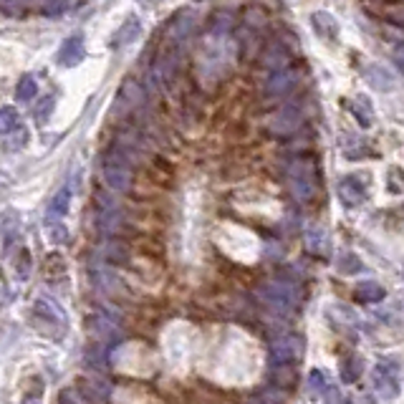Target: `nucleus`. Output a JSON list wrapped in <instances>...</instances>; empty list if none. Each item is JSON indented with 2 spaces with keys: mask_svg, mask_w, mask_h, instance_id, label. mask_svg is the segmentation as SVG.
Returning a JSON list of instances; mask_svg holds the SVG:
<instances>
[{
  "mask_svg": "<svg viewBox=\"0 0 404 404\" xmlns=\"http://www.w3.org/2000/svg\"><path fill=\"white\" fill-rule=\"evenodd\" d=\"M23 404H40V397L38 394H28V397H23Z\"/></svg>",
  "mask_w": 404,
  "mask_h": 404,
  "instance_id": "31",
  "label": "nucleus"
},
{
  "mask_svg": "<svg viewBox=\"0 0 404 404\" xmlns=\"http://www.w3.org/2000/svg\"><path fill=\"white\" fill-rule=\"evenodd\" d=\"M177 66H179V46L177 43H167L159 56L154 59V66H152V76L159 81H170L174 79V73H177Z\"/></svg>",
  "mask_w": 404,
  "mask_h": 404,
  "instance_id": "5",
  "label": "nucleus"
},
{
  "mask_svg": "<svg viewBox=\"0 0 404 404\" xmlns=\"http://www.w3.org/2000/svg\"><path fill=\"white\" fill-rule=\"evenodd\" d=\"M260 299L268 304V308L278 313H293L299 308L301 291L288 280H271L260 288Z\"/></svg>",
  "mask_w": 404,
  "mask_h": 404,
  "instance_id": "1",
  "label": "nucleus"
},
{
  "mask_svg": "<svg viewBox=\"0 0 404 404\" xmlns=\"http://www.w3.org/2000/svg\"><path fill=\"white\" fill-rule=\"evenodd\" d=\"M299 126H301V112L296 106H285V109H280V112L273 117L268 129H271V134H276V137H288V134H293Z\"/></svg>",
  "mask_w": 404,
  "mask_h": 404,
  "instance_id": "6",
  "label": "nucleus"
},
{
  "mask_svg": "<svg viewBox=\"0 0 404 404\" xmlns=\"http://www.w3.org/2000/svg\"><path fill=\"white\" fill-rule=\"evenodd\" d=\"M15 126H18V112H15L13 106H3L0 109V134L13 132Z\"/></svg>",
  "mask_w": 404,
  "mask_h": 404,
  "instance_id": "21",
  "label": "nucleus"
},
{
  "mask_svg": "<svg viewBox=\"0 0 404 404\" xmlns=\"http://www.w3.org/2000/svg\"><path fill=\"white\" fill-rule=\"evenodd\" d=\"M288 187L291 195L301 202H308L316 195V170L308 159H296L288 167Z\"/></svg>",
  "mask_w": 404,
  "mask_h": 404,
  "instance_id": "2",
  "label": "nucleus"
},
{
  "mask_svg": "<svg viewBox=\"0 0 404 404\" xmlns=\"http://www.w3.org/2000/svg\"><path fill=\"white\" fill-rule=\"evenodd\" d=\"M384 296H387V291L379 283H374V280L359 283L357 291H354V299L361 301V304H379V301L384 299Z\"/></svg>",
  "mask_w": 404,
  "mask_h": 404,
  "instance_id": "15",
  "label": "nucleus"
},
{
  "mask_svg": "<svg viewBox=\"0 0 404 404\" xmlns=\"http://www.w3.org/2000/svg\"><path fill=\"white\" fill-rule=\"evenodd\" d=\"M338 197L344 200V205L357 207L364 202L366 197V187L359 177H344L338 182Z\"/></svg>",
  "mask_w": 404,
  "mask_h": 404,
  "instance_id": "9",
  "label": "nucleus"
},
{
  "mask_svg": "<svg viewBox=\"0 0 404 404\" xmlns=\"http://www.w3.org/2000/svg\"><path fill=\"white\" fill-rule=\"evenodd\" d=\"M84 61V38L81 36H71V38L63 40V46L59 51V63L61 66H79Z\"/></svg>",
  "mask_w": 404,
  "mask_h": 404,
  "instance_id": "10",
  "label": "nucleus"
},
{
  "mask_svg": "<svg viewBox=\"0 0 404 404\" xmlns=\"http://www.w3.org/2000/svg\"><path fill=\"white\" fill-rule=\"evenodd\" d=\"M313 26H316V31L324 36V38L326 36H329V38H336L338 36V23L331 13H316L313 15Z\"/></svg>",
  "mask_w": 404,
  "mask_h": 404,
  "instance_id": "18",
  "label": "nucleus"
},
{
  "mask_svg": "<svg viewBox=\"0 0 404 404\" xmlns=\"http://www.w3.org/2000/svg\"><path fill=\"white\" fill-rule=\"evenodd\" d=\"M296 81H299V76H296L293 71H283V68H278L271 79L265 81L263 96L265 99H278V96H285V93L296 87Z\"/></svg>",
  "mask_w": 404,
  "mask_h": 404,
  "instance_id": "7",
  "label": "nucleus"
},
{
  "mask_svg": "<svg viewBox=\"0 0 404 404\" xmlns=\"http://www.w3.org/2000/svg\"><path fill=\"white\" fill-rule=\"evenodd\" d=\"M349 109L354 112V117L359 119V124H361V126H371V109H369V104H366L364 99L349 101Z\"/></svg>",
  "mask_w": 404,
  "mask_h": 404,
  "instance_id": "22",
  "label": "nucleus"
},
{
  "mask_svg": "<svg viewBox=\"0 0 404 404\" xmlns=\"http://www.w3.org/2000/svg\"><path fill=\"white\" fill-rule=\"evenodd\" d=\"M38 93V84H36L33 76H23L18 81V89H15V99L18 101H31Z\"/></svg>",
  "mask_w": 404,
  "mask_h": 404,
  "instance_id": "20",
  "label": "nucleus"
},
{
  "mask_svg": "<svg viewBox=\"0 0 404 404\" xmlns=\"http://www.w3.org/2000/svg\"><path fill=\"white\" fill-rule=\"evenodd\" d=\"M101 174H104L106 185L112 187V190H117V193H126V190H132V182H134L132 167H126L124 162H119V159L112 157V154H106L104 157Z\"/></svg>",
  "mask_w": 404,
  "mask_h": 404,
  "instance_id": "3",
  "label": "nucleus"
},
{
  "mask_svg": "<svg viewBox=\"0 0 404 404\" xmlns=\"http://www.w3.org/2000/svg\"><path fill=\"white\" fill-rule=\"evenodd\" d=\"M137 31H140V23H137V20H129V28H124V31H121L119 43H121V40H124V43L134 40V36H132V33H137Z\"/></svg>",
  "mask_w": 404,
  "mask_h": 404,
  "instance_id": "28",
  "label": "nucleus"
},
{
  "mask_svg": "<svg viewBox=\"0 0 404 404\" xmlns=\"http://www.w3.org/2000/svg\"><path fill=\"white\" fill-rule=\"evenodd\" d=\"M230 26H232L230 13H218L215 18H212V31H215V33H225Z\"/></svg>",
  "mask_w": 404,
  "mask_h": 404,
  "instance_id": "27",
  "label": "nucleus"
},
{
  "mask_svg": "<svg viewBox=\"0 0 404 404\" xmlns=\"http://www.w3.org/2000/svg\"><path fill=\"white\" fill-rule=\"evenodd\" d=\"M374 384H377V389L384 394V397H397L399 391V382L389 374V369H384V366H377L374 369Z\"/></svg>",
  "mask_w": 404,
  "mask_h": 404,
  "instance_id": "16",
  "label": "nucleus"
},
{
  "mask_svg": "<svg viewBox=\"0 0 404 404\" xmlns=\"http://www.w3.org/2000/svg\"><path fill=\"white\" fill-rule=\"evenodd\" d=\"M61 404H87V402H81V397L76 391H63V394H61Z\"/></svg>",
  "mask_w": 404,
  "mask_h": 404,
  "instance_id": "30",
  "label": "nucleus"
},
{
  "mask_svg": "<svg viewBox=\"0 0 404 404\" xmlns=\"http://www.w3.org/2000/svg\"><path fill=\"white\" fill-rule=\"evenodd\" d=\"M0 10L18 18V15L26 13V0H0Z\"/></svg>",
  "mask_w": 404,
  "mask_h": 404,
  "instance_id": "24",
  "label": "nucleus"
},
{
  "mask_svg": "<svg viewBox=\"0 0 404 404\" xmlns=\"http://www.w3.org/2000/svg\"><path fill=\"white\" fill-rule=\"evenodd\" d=\"M68 8V0H43L40 10L46 15H61Z\"/></svg>",
  "mask_w": 404,
  "mask_h": 404,
  "instance_id": "25",
  "label": "nucleus"
},
{
  "mask_svg": "<svg viewBox=\"0 0 404 404\" xmlns=\"http://www.w3.org/2000/svg\"><path fill=\"white\" fill-rule=\"evenodd\" d=\"M46 232H48V238H51V243H66L68 240V230L61 223H46Z\"/></svg>",
  "mask_w": 404,
  "mask_h": 404,
  "instance_id": "23",
  "label": "nucleus"
},
{
  "mask_svg": "<svg viewBox=\"0 0 404 404\" xmlns=\"http://www.w3.org/2000/svg\"><path fill=\"white\" fill-rule=\"evenodd\" d=\"M304 243H306V250L311 253V255H316V258H326V255L331 253V240H329L326 230H321V227H308Z\"/></svg>",
  "mask_w": 404,
  "mask_h": 404,
  "instance_id": "12",
  "label": "nucleus"
},
{
  "mask_svg": "<svg viewBox=\"0 0 404 404\" xmlns=\"http://www.w3.org/2000/svg\"><path fill=\"white\" fill-rule=\"evenodd\" d=\"M288 48H283L280 43H268V46L260 51V66L268 68V71H278V68L288 66Z\"/></svg>",
  "mask_w": 404,
  "mask_h": 404,
  "instance_id": "11",
  "label": "nucleus"
},
{
  "mask_svg": "<svg viewBox=\"0 0 404 404\" xmlns=\"http://www.w3.org/2000/svg\"><path fill=\"white\" fill-rule=\"evenodd\" d=\"M193 26H195L193 13L174 15V20L170 23V28H167V38H170V43H179L182 38H187V36L193 33Z\"/></svg>",
  "mask_w": 404,
  "mask_h": 404,
  "instance_id": "13",
  "label": "nucleus"
},
{
  "mask_svg": "<svg viewBox=\"0 0 404 404\" xmlns=\"http://www.w3.org/2000/svg\"><path fill=\"white\" fill-rule=\"evenodd\" d=\"M304 352V341L299 336H280L271 344V361L273 366H288L296 364Z\"/></svg>",
  "mask_w": 404,
  "mask_h": 404,
  "instance_id": "4",
  "label": "nucleus"
},
{
  "mask_svg": "<svg viewBox=\"0 0 404 404\" xmlns=\"http://www.w3.org/2000/svg\"><path fill=\"white\" fill-rule=\"evenodd\" d=\"M124 104V114L134 112V109H140L144 104V87H142L137 79H126L124 87L119 91V99H117V106Z\"/></svg>",
  "mask_w": 404,
  "mask_h": 404,
  "instance_id": "8",
  "label": "nucleus"
},
{
  "mask_svg": "<svg viewBox=\"0 0 404 404\" xmlns=\"http://www.w3.org/2000/svg\"><path fill=\"white\" fill-rule=\"evenodd\" d=\"M338 271L346 273V276H352V273H359V271H361V260H359L357 255H346V258L341 260V265H338Z\"/></svg>",
  "mask_w": 404,
  "mask_h": 404,
  "instance_id": "26",
  "label": "nucleus"
},
{
  "mask_svg": "<svg viewBox=\"0 0 404 404\" xmlns=\"http://www.w3.org/2000/svg\"><path fill=\"white\" fill-rule=\"evenodd\" d=\"M361 371H364V361L359 357H346L344 364H341V379H344L346 384H354L359 377H361Z\"/></svg>",
  "mask_w": 404,
  "mask_h": 404,
  "instance_id": "19",
  "label": "nucleus"
},
{
  "mask_svg": "<svg viewBox=\"0 0 404 404\" xmlns=\"http://www.w3.org/2000/svg\"><path fill=\"white\" fill-rule=\"evenodd\" d=\"M36 313H38V316H43L46 321H53V324H59L61 329H66V316H63V311H61L59 306H56V301H51V299H38V301H36Z\"/></svg>",
  "mask_w": 404,
  "mask_h": 404,
  "instance_id": "14",
  "label": "nucleus"
},
{
  "mask_svg": "<svg viewBox=\"0 0 404 404\" xmlns=\"http://www.w3.org/2000/svg\"><path fill=\"white\" fill-rule=\"evenodd\" d=\"M53 104H56V101H53V96H48V99H46V104H40V106H38V112H36V114H38L40 119H46L48 114L53 112Z\"/></svg>",
  "mask_w": 404,
  "mask_h": 404,
  "instance_id": "29",
  "label": "nucleus"
},
{
  "mask_svg": "<svg viewBox=\"0 0 404 404\" xmlns=\"http://www.w3.org/2000/svg\"><path fill=\"white\" fill-rule=\"evenodd\" d=\"M68 205H71V187L66 185L53 195L51 205H48V215H51V218H61V215L68 212Z\"/></svg>",
  "mask_w": 404,
  "mask_h": 404,
  "instance_id": "17",
  "label": "nucleus"
}]
</instances>
